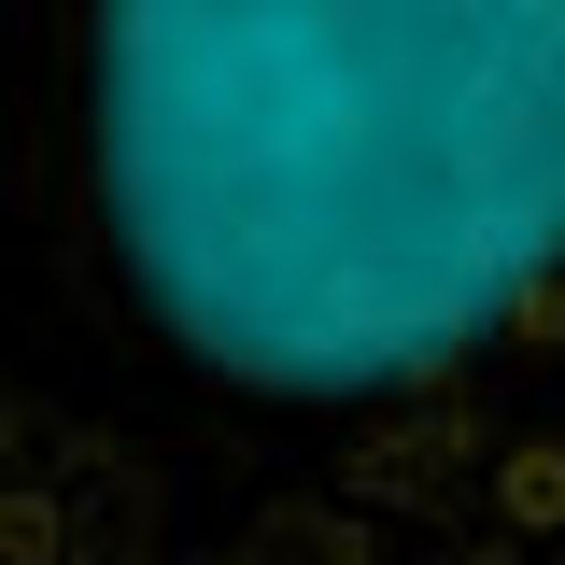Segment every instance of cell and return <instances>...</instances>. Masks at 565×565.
Wrapping results in <instances>:
<instances>
[{"mask_svg": "<svg viewBox=\"0 0 565 565\" xmlns=\"http://www.w3.org/2000/svg\"><path fill=\"white\" fill-rule=\"evenodd\" d=\"M71 184L241 467L184 565H565V0H85Z\"/></svg>", "mask_w": 565, "mask_h": 565, "instance_id": "obj_1", "label": "cell"}, {"mask_svg": "<svg viewBox=\"0 0 565 565\" xmlns=\"http://www.w3.org/2000/svg\"><path fill=\"white\" fill-rule=\"evenodd\" d=\"M0 565H170V481L0 396Z\"/></svg>", "mask_w": 565, "mask_h": 565, "instance_id": "obj_2", "label": "cell"}]
</instances>
